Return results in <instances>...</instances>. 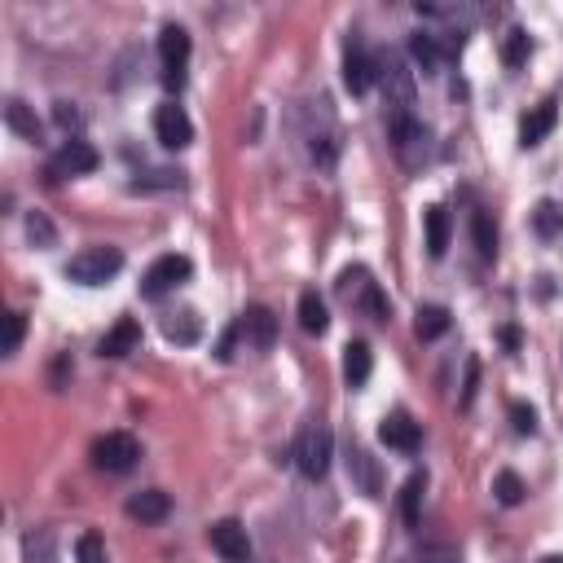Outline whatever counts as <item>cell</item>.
Returning <instances> with one entry per match:
<instances>
[{
	"mask_svg": "<svg viewBox=\"0 0 563 563\" xmlns=\"http://www.w3.org/2000/svg\"><path fill=\"white\" fill-rule=\"evenodd\" d=\"M533 229L542 238H559L563 234V203H555V198H542V203L533 207Z\"/></svg>",
	"mask_w": 563,
	"mask_h": 563,
	"instance_id": "d4e9b609",
	"label": "cell"
},
{
	"mask_svg": "<svg viewBox=\"0 0 563 563\" xmlns=\"http://www.w3.org/2000/svg\"><path fill=\"white\" fill-rule=\"evenodd\" d=\"M374 75H379V62H374L370 53L361 49V40H357V36H352V40H348V49H344V84H348V93H352V97L370 93Z\"/></svg>",
	"mask_w": 563,
	"mask_h": 563,
	"instance_id": "30bf717a",
	"label": "cell"
},
{
	"mask_svg": "<svg viewBox=\"0 0 563 563\" xmlns=\"http://www.w3.org/2000/svg\"><path fill=\"white\" fill-rule=\"evenodd\" d=\"M304 146H308V159H313L317 172H330L339 159V132H335V119H326L322 128L308 124L304 128Z\"/></svg>",
	"mask_w": 563,
	"mask_h": 563,
	"instance_id": "8fae6325",
	"label": "cell"
},
{
	"mask_svg": "<svg viewBox=\"0 0 563 563\" xmlns=\"http://www.w3.org/2000/svg\"><path fill=\"white\" fill-rule=\"evenodd\" d=\"M154 137L163 141L168 150H185L194 141V124L190 115H185L176 102H163L159 110H154Z\"/></svg>",
	"mask_w": 563,
	"mask_h": 563,
	"instance_id": "9c48e42d",
	"label": "cell"
},
{
	"mask_svg": "<svg viewBox=\"0 0 563 563\" xmlns=\"http://www.w3.org/2000/svg\"><path fill=\"white\" fill-rule=\"evenodd\" d=\"M423 220H427V256L440 260L445 256V247H449V212L440 203H432Z\"/></svg>",
	"mask_w": 563,
	"mask_h": 563,
	"instance_id": "ffe728a7",
	"label": "cell"
},
{
	"mask_svg": "<svg viewBox=\"0 0 563 563\" xmlns=\"http://www.w3.org/2000/svg\"><path fill=\"white\" fill-rule=\"evenodd\" d=\"M22 335H27V317L22 313H9L5 317V357H14L22 348Z\"/></svg>",
	"mask_w": 563,
	"mask_h": 563,
	"instance_id": "e575fe53",
	"label": "cell"
},
{
	"mask_svg": "<svg viewBox=\"0 0 563 563\" xmlns=\"http://www.w3.org/2000/svg\"><path fill=\"white\" fill-rule=\"evenodd\" d=\"M559 124V106L555 102H542L537 110H528L524 124H520V146H537V141H546L550 132Z\"/></svg>",
	"mask_w": 563,
	"mask_h": 563,
	"instance_id": "2e32d148",
	"label": "cell"
},
{
	"mask_svg": "<svg viewBox=\"0 0 563 563\" xmlns=\"http://www.w3.org/2000/svg\"><path fill=\"white\" fill-rule=\"evenodd\" d=\"M423 484H427V476H414L405 480V489H401V520L410 524V528H423V511H418V502H423Z\"/></svg>",
	"mask_w": 563,
	"mask_h": 563,
	"instance_id": "cb8c5ba5",
	"label": "cell"
},
{
	"mask_svg": "<svg viewBox=\"0 0 563 563\" xmlns=\"http://www.w3.org/2000/svg\"><path fill=\"white\" fill-rule=\"evenodd\" d=\"M410 58L423 66V75H436V66H440V40L432 36V31H418V36H410Z\"/></svg>",
	"mask_w": 563,
	"mask_h": 563,
	"instance_id": "4316f807",
	"label": "cell"
},
{
	"mask_svg": "<svg viewBox=\"0 0 563 563\" xmlns=\"http://www.w3.org/2000/svg\"><path fill=\"white\" fill-rule=\"evenodd\" d=\"M370 370H374V352L370 344H348L344 348V379H348V388H361V383L370 379Z\"/></svg>",
	"mask_w": 563,
	"mask_h": 563,
	"instance_id": "d6986e66",
	"label": "cell"
},
{
	"mask_svg": "<svg viewBox=\"0 0 563 563\" xmlns=\"http://www.w3.org/2000/svg\"><path fill=\"white\" fill-rule=\"evenodd\" d=\"M471 238H476L480 260H493V256H498V225H493V216L484 212V207H476V212H471Z\"/></svg>",
	"mask_w": 563,
	"mask_h": 563,
	"instance_id": "44dd1931",
	"label": "cell"
},
{
	"mask_svg": "<svg viewBox=\"0 0 563 563\" xmlns=\"http://www.w3.org/2000/svg\"><path fill=\"white\" fill-rule=\"evenodd\" d=\"M176 185H181V172H146V176H137V181H132V190H176Z\"/></svg>",
	"mask_w": 563,
	"mask_h": 563,
	"instance_id": "d6a6232c",
	"label": "cell"
},
{
	"mask_svg": "<svg viewBox=\"0 0 563 563\" xmlns=\"http://www.w3.org/2000/svg\"><path fill=\"white\" fill-rule=\"evenodd\" d=\"M330 458H335V436H330L326 423H308L300 440H295V467H300L304 480H326Z\"/></svg>",
	"mask_w": 563,
	"mask_h": 563,
	"instance_id": "7a4b0ae2",
	"label": "cell"
},
{
	"mask_svg": "<svg viewBox=\"0 0 563 563\" xmlns=\"http://www.w3.org/2000/svg\"><path fill=\"white\" fill-rule=\"evenodd\" d=\"M414 330H418V339H440L449 330V308H440V304H423L418 308V322H414Z\"/></svg>",
	"mask_w": 563,
	"mask_h": 563,
	"instance_id": "603a6c76",
	"label": "cell"
},
{
	"mask_svg": "<svg viewBox=\"0 0 563 563\" xmlns=\"http://www.w3.org/2000/svg\"><path fill=\"white\" fill-rule=\"evenodd\" d=\"M379 440L396 454H418V445H423V432H418V423L410 414H388L379 423Z\"/></svg>",
	"mask_w": 563,
	"mask_h": 563,
	"instance_id": "7c38bea8",
	"label": "cell"
},
{
	"mask_svg": "<svg viewBox=\"0 0 563 563\" xmlns=\"http://www.w3.org/2000/svg\"><path fill=\"white\" fill-rule=\"evenodd\" d=\"M207 542H212V550L225 563H247L251 559V537L238 520H216L212 528H207Z\"/></svg>",
	"mask_w": 563,
	"mask_h": 563,
	"instance_id": "ba28073f",
	"label": "cell"
},
{
	"mask_svg": "<svg viewBox=\"0 0 563 563\" xmlns=\"http://www.w3.org/2000/svg\"><path fill=\"white\" fill-rule=\"evenodd\" d=\"M124 511H128V520H137V524H163L172 511V498L163 489H141L128 498Z\"/></svg>",
	"mask_w": 563,
	"mask_h": 563,
	"instance_id": "4fadbf2b",
	"label": "cell"
},
{
	"mask_svg": "<svg viewBox=\"0 0 563 563\" xmlns=\"http://www.w3.org/2000/svg\"><path fill=\"white\" fill-rule=\"evenodd\" d=\"M238 339H242V322H234V326L225 330V339H220L216 357H220V361H229V357H234V344H238Z\"/></svg>",
	"mask_w": 563,
	"mask_h": 563,
	"instance_id": "f35d334b",
	"label": "cell"
},
{
	"mask_svg": "<svg viewBox=\"0 0 563 563\" xmlns=\"http://www.w3.org/2000/svg\"><path fill=\"white\" fill-rule=\"evenodd\" d=\"M476 383H480V361L471 357V361H467V388H462V410L476 401Z\"/></svg>",
	"mask_w": 563,
	"mask_h": 563,
	"instance_id": "74e56055",
	"label": "cell"
},
{
	"mask_svg": "<svg viewBox=\"0 0 563 563\" xmlns=\"http://www.w3.org/2000/svg\"><path fill=\"white\" fill-rule=\"evenodd\" d=\"M418 563H458V546L445 537H432V542L418 546Z\"/></svg>",
	"mask_w": 563,
	"mask_h": 563,
	"instance_id": "f546056e",
	"label": "cell"
},
{
	"mask_svg": "<svg viewBox=\"0 0 563 563\" xmlns=\"http://www.w3.org/2000/svg\"><path fill=\"white\" fill-rule=\"evenodd\" d=\"M198 335H203V322H198V313H190V308L163 317V339H168V344L190 348V344H198Z\"/></svg>",
	"mask_w": 563,
	"mask_h": 563,
	"instance_id": "ac0fdd59",
	"label": "cell"
},
{
	"mask_svg": "<svg viewBox=\"0 0 563 563\" xmlns=\"http://www.w3.org/2000/svg\"><path fill=\"white\" fill-rule=\"evenodd\" d=\"M75 563H110L102 533H80V542H75Z\"/></svg>",
	"mask_w": 563,
	"mask_h": 563,
	"instance_id": "4dcf8cb0",
	"label": "cell"
},
{
	"mask_svg": "<svg viewBox=\"0 0 563 563\" xmlns=\"http://www.w3.org/2000/svg\"><path fill=\"white\" fill-rule=\"evenodd\" d=\"M53 119H58V128H80V110H75V102H53Z\"/></svg>",
	"mask_w": 563,
	"mask_h": 563,
	"instance_id": "8d00e7d4",
	"label": "cell"
},
{
	"mask_svg": "<svg viewBox=\"0 0 563 563\" xmlns=\"http://www.w3.org/2000/svg\"><path fill=\"white\" fill-rule=\"evenodd\" d=\"M159 62H163V84L181 88L185 84V62H190V31L168 22L159 31Z\"/></svg>",
	"mask_w": 563,
	"mask_h": 563,
	"instance_id": "8992f818",
	"label": "cell"
},
{
	"mask_svg": "<svg viewBox=\"0 0 563 563\" xmlns=\"http://www.w3.org/2000/svg\"><path fill=\"white\" fill-rule=\"evenodd\" d=\"M119 269H124V251L119 247H84L66 264V278L80 282V286H102L115 278Z\"/></svg>",
	"mask_w": 563,
	"mask_h": 563,
	"instance_id": "3957f363",
	"label": "cell"
},
{
	"mask_svg": "<svg viewBox=\"0 0 563 563\" xmlns=\"http://www.w3.org/2000/svg\"><path fill=\"white\" fill-rule=\"evenodd\" d=\"M97 163H102V159H97V150L88 146V141L71 137V141H66V146L49 159V176H53V181H66V176H88V172L97 168Z\"/></svg>",
	"mask_w": 563,
	"mask_h": 563,
	"instance_id": "52a82bcc",
	"label": "cell"
},
{
	"mask_svg": "<svg viewBox=\"0 0 563 563\" xmlns=\"http://www.w3.org/2000/svg\"><path fill=\"white\" fill-rule=\"evenodd\" d=\"M141 344V322H132V317H119L115 322V330H110V335L102 339V357H128L132 348Z\"/></svg>",
	"mask_w": 563,
	"mask_h": 563,
	"instance_id": "e0dca14e",
	"label": "cell"
},
{
	"mask_svg": "<svg viewBox=\"0 0 563 563\" xmlns=\"http://www.w3.org/2000/svg\"><path fill=\"white\" fill-rule=\"evenodd\" d=\"M542 563H563V555H550V559H542Z\"/></svg>",
	"mask_w": 563,
	"mask_h": 563,
	"instance_id": "60d3db41",
	"label": "cell"
},
{
	"mask_svg": "<svg viewBox=\"0 0 563 563\" xmlns=\"http://www.w3.org/2000/svg\"><path fill=\"white\" fill-rule=\"evenodd\" d=\"M335 291H339V300H344L352 313H366V317H374V322H388L392 317V304L383 300L379 282H374L370 269H361V264H352V269L339 273Z\"/></svg>",
	"mask_w": 563,
	"mask_h": 563,
	"instance_id": "6da1fadb",
	"label": "cell"
},
{
	"mask_svg": "<svg viewBox=\"0 0 563 563\" xmlns=\"http://www.w3.org/2000/svg\"><path fill=\"white\" fill-rule=\"evenodd\" d=\"M493 493H498L502 506H520L528 489H524V480L515 476V471H498V480H493Z\"/></svg>",
	"mask_w": 563,
	"mask_h": 563,
	"instance_id": "83f0119b",
	"label": "cell"
},
{
	"mask_svg": "<svg viewBox=\"0 0 563 563\" xmlns=\"http://www.w3.org/2000/svg\"><path fill=\"white\" fill-rule=\"evenodd\" d=\"M528 53H533V44H528L524 31H511V36L502 40V62H506V66H524Z\"/></svg>",
	"mask_w": 563,
	"mask_h": 563,
	"instance_id": "1f68e13d",
	"label": "cell"
},
{
	"mask_svg": "<svg viewBox=\"0 0 563 563\" xmlns=\"http://www.w3.org/2000/svg\"><path fill=\"white\" fill-rule=\"evenodd\" d=\"M242 322V339H247L251 348H273V339H278V317L269 313V308L264 304H256V308H247V313L238 317Z\"/></svg>",
	"mask_w": 563,
	"mask_h": 563,
	"instance_id": "9a60e30c",
	"label": "cell"
},
{
	"mask_svg": "<svg viewBox=\"0 0 563 563\" xmlns=\"http://www.w3.org/2000/svg\"><path fill=\"white\" fill-rule=\"evenodd\" d=\"M511 423H515V432L520 436H533L537 432V410L533 405H524V401H515L511 405Z\"/></svg>",
	"mask_w": 563,
	"mask_h": 563,
	"instance_id": "d590c367",
	"label": "cell"
},
{
	"mask_svg": "<svg viewBox=\"0 0 563 563\" xmlns=\"http://www.w3.org/2000/svg\"><path fill=\"white\" fill-rule=\"evenodd\" d=\"M5 124L18 132V137H27V141H40V119L27 110V102H18V97H9V106H5Z\"/></svg>",
	"mask_w": 563,
	"mask_h": 563,
	"instance_id": "484cf974",
	"label": "cell"
},
{
	"mask_svg": "<svg viewBox=\"0 0 563 563\" xmlns=\"http://www.w3.org/2000/svg\"><path fill=\"white\" fill-rule=\"evenodd\" d=\"M27 238H31V247H53V242H58V229H53V220L44 212H31L27 216Z\"/></svg>",
	"mask_w": 563,
	"mask_h": 563,
	"instance_id": "f1b7e54d",
	"label": "cell"
},
{
	"mask_svg": "<svg viewBox=\"0 0 563 563\" xmlns=\"http://www.w3.org/2000/svg\"><path fill=\"white\" fill-rule=\"evenodd\" d=\"M27 555H31V563H53V533L49 528H40V533L27 537Z\"/></svg>",
	"mask_w": 563,
	"mask_h": 563,
	"instance_id": "836d02e7",
	"label": "cell"
},
{
	"mask_svg": "<svg viewBox=\"0 0 563 563\" xmlns=\"http://www.w3.org/2000/svg\"><path fill=\"white\" fill-rule=\"evenodd\" d=\"M190 273H194V264H190V256H159L146 269V278H141V295L146 300H163L168 291H176L181 282H190Z\"/></svg>",
	"mask_w": 563,
	"mask_h": 563,
	"instance_id": "5b68a950",
	"label": "cell"
},
{
	"mask_svg": "<svg viewBox=\"0 0 563 563\" xmlns=\"http://www.w3.org/2000/svg\"><path fill=\"white\" fill-rule=\"evenodd\" d=\"M502 344L515 352V348H520V330H515V326H506V330H502Z\"/></svg>",
	"mask_w": 563,
	"mask_h": 563,
	"instance_id": "ab89813d",
	"label": "cell"
},
{
	"mask_svg": "<svg viewBox=\"0 0 563 563\" xmlns=\"http://www.w3.org/2000/svg\"><path fill=\"white\" fill-rule=\"evenodd\" d=\"M348 480L357 484L366 498H379V489H383V476H379V462L370 458V449H361V445H348Z\"/></svg>",
	"mask_w": 563,
	"mask_h": 563,
	"instance_id": "5bb4252c",
	"label": "cell"
},
{
	"mask_svg": "<svg viewBox=\"0 0 563 563\" xmlns=\"http://www.w3.org/2000/svg\"><path fill=\"white\" fill-rule=\"evenodd\" d=\"M300 326L308 330V335H326L330 313H326V304H322V295H317V291L300 295Z\"/></svg>",
	"mask_w": 563,
	"mask_h": 563,
	"instance_id": "7402d4cb",
	"label": "cell"
},
{
	"mask_svg": "<svg viewBox=\"0 0 563 563\" xmlns=\"http://www.w3.org/2000/svg\"><path fill=\"white\" fill-rule=\"evenodd\" d=\"M137 458H141V445H137V436H128V432H106V436L93 440V462L102 471H110V476L132 471Z\"/></svg>",
	"mask_w": 563,
	"mask_h": 563,
	"instance_id": "277c9868",
	"label": "cell"
}]
</instances>
